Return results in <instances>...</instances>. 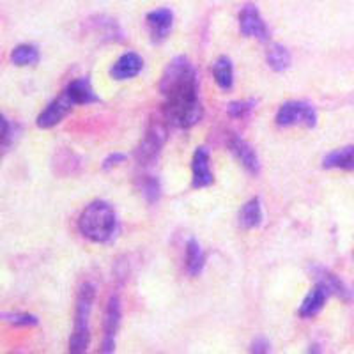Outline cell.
Instances as JSON below:
<instances>
[{
	"instance_id": "15",
	"label": "cell",
	"mask_w": 354,
	"mask_h": 354,
	"mask_svg": "<svg viewBox=\"0 0 354 354\" xmlns=\"http://www.w3.org/2000/svg\"><path fill=\"white\" fill-rule=\"evenodd\" d=\"M312 273H314L319 286H322L328 290V294H333V296L340 299H349V290H347V287L344 286V282L337 274L328 271L326 268H321V266L312 268Z\"/></svg>"
},
{
	"instance_id": "19",
	"label": "cell",
	"mask_w": 354,
	"mask_h": 354,
	"mask_svg": "<svg viewBox=\"0 0 354 354\" xmlns=\"http://www.w3.org/2000/svg\"><path fill=\"white\" fill-rule=\"evenodd\" d=\"M213 78L218 87L223 91H229L234 87V66L229 57H218L213 64Z\"/></svg>"
},
{
	"instance_id": "26",
	"label": "cell",
	"mask_w": 354,
	"mask_h": 354,
	"mask_svg": "<svg viewBox=\"0 0 354 354\" xmlns=\"http://www.w3.org/2000/svg\"><path fill=\"white\" fill-rule=\"evenodd\" d=\"M250 354H271V344L268 338L257 337L252 342V347H250Z\"/></svg>"
},
{
	"instance_id": "24",
	"label": "cell",
	"mask_w": 354,
	"mask_h": 354,
	"mask_svg": "<svg viewBox=\"0 0 354 354\" xmlns=\"http://www.w3.org/2000/svg\"><path fill=\"white\" fill-rule=\"evenodd\" d=\"M140 189L144 198L149 204H154L161 197V185L154 176H144V179L140 183Z\"/></svg>"
},
{
	"instance_id": "3",
	"label": "cell",
	"mask_w": 354,
	"mask_h": 354,
	"mask_svg": "<svg viewBox=\"0 0 354 354\" xmlns=\"http://www.w3.org/2000/svg\"><path fill=\"white\" fill-rule=\"evenodd\" d=\"M96 299V287L91 282L82 283L77 294V308H75V326L69 338V354H85L88 346V317Z\"/></svg>"
},
{
	"instance_id": "25",
	"label": "cell",
	"mask_w": 354,
	"mask_h": 354,
	"mask_svg": "<svg viewBox=\"0 0 354 354\" xmlns=\"http://www.w3.org/2000/svg\"><path fill=\"white\" fill-rule=\"evenodd\" d=\"M255 101L254 100H246V101H232L227 105V113L232 119H245V117L250 115V112L254 110Z\"/></svg>"
},
{
	"instance_id": "2",
	"label": "cell",
	"mask_w": 354,
	"mask_h": 354,
	"mask_svg": "<svg viewBox=\"0 0 354 354\" xmlns=\"http://www.w3.org/2000/svg\"><path fill=\"white\" fill-rule=\"evenodd\" d=\"M78 229L88 241L109 243L117 229L115 211L105 201L91 202L78 218Z\"/></svg>"
},
{
	"instance_id": "11",
	"label": "cell",
	"mask_w": 354,
	"mask_h": 354,
	"mask_svg": "<svg viewBox=\"0 0 354 354\" xmlns=\"http://www.w3.org/2000/svg\"><path fill=\"white\" fill-rule=\"evenodd\" d=\"M145 24L149 27L151 39L154 43H161L169 37L170 30L174 27V12L169 8H158L154 11L147 12Z\"/></svg>"
},
{
	"instance_id": "23",
	"label": "cell",
	"mask_w": 354,
	"mask_h": 354,
	"mask_svg": "<svg viewBox=\"0 0 354 354\" xmlns=\"http://www.w3.org/2000/svg\"><path fill=\"white\" fill-rule=\"evenodd\" d=\"M0 319L12 326L20 328H28V326H37L39 324V319L32 314H25V312H2Z\"/></svg>"
},
{
	"instance_id": "1",
	"label": "cell",
	"mask_w": 354,
	"mask_h": 354,
	"mask_svg": "<svg viewBox=\"0 0 354 354\" xmlns=\"http://www.w3.org/2000/svg\"><path fill=\"white\" fill-rule=\"evenodd\" d=\"M160 93L165 97L163 119L176 128H192L204 115L198 97V78L188 57L179 55L169 62L160 80Z\"/></svg>"
},
{
	"instance_id": "9",
	"label": "cell",
	"mask_w": 354,
	"mask_h": 354,
	"mask_svg": "<svg viewBox=\"0 0 354 354\" xmlns=\"http://www.w3.org/2000/svg\"><path fill=\"white\" fill-rule=\"evenodd\" d=\"M227 147H229L230 153L236 156V160L241 163V167L246 172H250L252 176L259 174L261 163H259V158L257 154H255L254 147H252L248 142L243 140V138L239 137V135H236V133H230L229 140H227Z\"/></svg>"
},
{
	"instance_id": "29",
	"label": "cell",
	"mask_w": 354,
	"mask_h": 354,
	"mask_svg": "<svg viewBox=\"0 0 354 354\" xmlns=\"http://www.w3.org/2000/svg\"><path fill=\"white\" fill-rule=\"evenodd\" d=\"M306 354H321V347H319V346H315V344H314V346L310 347V349H308V353H306Z\"/></svg>"
},
{
	"instance_id": "12",
	"label": "cell",
	"mask_w": 354,
	"mask_h": 354,
	"mask_svg": "<svg viewBox=\"0 0 354 354\" xmlns=\"http://www.w3.org/2000/svg\"><path fill=\"white\" fill-rule=\"evenodd\" d=\"M142 69H144V59L137 52H126L112 66L110 75L115 80H131L140 75Z\"/></svg>"
},
{
	"instance_id": "5",
	"label": "cell",
	"mask_w": 354,
	"mask_h": 354,
	"mask_svg": "<svg viewBox=\"0 0 354 354\" xmlns=\"http://www.w3.org/2000/svg\"><path fill=\"white\" fill-rule=\"evenodd\" d=\"M277 124L280 128H290V126L299 124L306 126V128H315L317 112L308 101H287L278 110Z\"/></svg>"
},
{
	"instance_id": "22",
	"label": "cell",
	"mask_w": 354,
	"mask_h": 354,
	"mask_svg": "<svg viewBox=\"0 0 354 354\" xmlns=\"http://www.w3.org/2000/svg\"><path fill=\"white\" fill-rule=\"evenodd\" d=\"M39 59L41 55L36 44H18V46H15L11 52V62L15 66H20V68L37 64Z\"/></svg>"
},
{
	"instance_id": "28",
	"label": "cell",
	"mask_w": 354,
	"mask_h": 354,
	"mask_svg": "<svg viewBox=\"0 0 354 354\" xmlns=\"http://www.w3.org/2000/svg\"><path fill=\"white\" fill-rule=\"evenodd\" d=\"M9 135H11V126H9L8 119L0 113V153L8 145Z\"/></svg>"
},
{
	"instance_id": "4",
	"label": "cell",
	"mask_w": 354,
	"mask_h": 354,
	"mask_svg": "<svg viewBox=\"0 0 354 354\" xmlns=\"http://www.w3.org/2000/svg\"><path fill=\"white\" fill-rule=\"evenodd\" d=\"M169 122L163 119H153L149 122V128L145 129V135L142 137L140 144L137 147V153H135V158H137L138 163L142 165H149L153 161H156V158L160 156L163 145H165L167 138H169V128H167Z\"/></svg>"
},
{
	"instance_id": "18",
	"label": "cell",
	"mask_w": 354,
	"mask_h": 354,
	"mask_svg": "<svg viewBox=\"0 0 354 354\" xmlns=\"http://www.w3.org/2000/svg\"><path fill=\"white\" fill-rule=\"evenodd\" d=\"M185 264H186V271H188L192 277H198L204 270L205 264V255L202 246L198 245L195 239H189L186 243V250H185Z\"/></svg>"
},
{
	"instance_id": "16",
	"label": "cell",
	"mask_w": 354,
	"mask_h": 354,
	"mask_svg": "<svg viewBox=\"0 0 354 354\" xmlns=\"http://www.w3.org/2000/svg\"><path fill=\"white\" fill-rule=\"evenodd\" d=\"M324 169H338V170H354V145H346L337 151H331L330 154L322 160Z\"/></svg>"
},
{
	"instance_id": "27",
	"label": "cell",
	"mask_w": 354,
	"mask_h": 354,
	"mask_svg": "<svg viewBox=\"0 0 354 354\" xmlns=\"http://www.w3.org/2000/svg\"><path fill=\"white\" fill-rule=\"evenodd\" d=\"M126 158H128V156H126L124 153H112V154H109V156H106L105 160H103V165H101V169H103V170L115 169V167H119V165H121V163H124Z\"/></svg>"
},
{
	"instance_id": "21",
	"label": "cell",
	"mask_w": 354,
	"mask_h": 354,
	"mask_svg": "<svg viewBox=\"0 0 354 354\" xmlns=\"http://www.w3.org/2000/svg\"><path fill=\"white\" fill-rule=\"evenodd\" d=\"M94 28H96L97 36H101V39L105 41H122L124 39V34H122L121 27L115 20H112L110 17H105V15H97L93 20Z\"/></svg>"
},
{
	"instance_id": "20",
	"label": "cell",
	"mask_w": 354,
	"mask_h": 354,
	"mask_svg": "<svg viewBox=\"0 0 354 354\" xmlns=\"http://www.w3.org/2000/svg\"><path fill=\"white\" fill-rule=\"evenodd\" d=\"M266 61L273 71L282 73L286 69L290 68V62H292V57H290L289 50L280 43H273L266 52Z\"/></svg>"
},
{
	"instance_id": "8",
	"label": "cell",
	"mask_w": 354,
	"mask_h": 354,
	"mask_svg": "<svg viewBox=\"0 0 354 354\" xmlns=\"http://www.w3.org/2000/svg\"><path fill=\"white\" fill-rule=\"evenodd\" d=\"M75 103L71 101V97L68 96V93H61L53 101H50L46 109L37 115V126L41 129H50L53 126H57L61 121H64V117L68 115L73 110Z\"/></svg>"
},
{
	"instance_id": "10",
	"label": "cell",
	"mask_w": 354,
	"mask_h": 354,
	"mask_svg": "<svg viewBox=\"0 0 354 354\" xmlns=\"http://www.w3.org/2000/svg\"><path fill=\"white\" fill-rule=\"evenodd\" d=\"M192 186L195 189L207 188L214 183L213 170H211V158L207 147H197L192 158Z\"/></svg>"
},
{
	"instance_id": "13",
	"label": "cell",
	"mask_w": 354,
	"mask_h": 354,
	"mask_svg": "<svg viewBox=\"0 0 354 354\" xmlns=\"http://www.w3.org/2000/svg\"><path fill=\"white\" fill-rule=\"evenodd\" d=\"M66 93H68V96L71 97V101L75 105H93V103H97V101H100L93 84H91V80H88L87 77L73 80L71 84L66 87Z\"/></svg>"
},
{
	"instance_id": "17",
	"label": "cell",
	"mask_w": 354,
	"mask_h": 354,
	"mask_svg": "<svg viewBox=\"0 0 354 354\" xmlns=\"http://www.w3.org/2000/svg\"><path fill=\"white\" fill-rule=\"evenodd\" d=\"M262 223V205L261 198L254 197L245 202L239 211V225L243 229H257Z\"/></svg>"
},
{
	"instance_id": "14",
	"label": "cell",
	"mask_w": 354,
	"mask_h": 354,
	"mask_svg": "<svg viewBox=\"0 0 354 354\" xmlns=\"http://www.w3.org/2000/svg\"><path fill=\"white\" fill-rule=\"evenodd\" d=\"M328 296H330V294H328V290L324 289L322 286H319V283H315L314 289L306 294L305 299H303L301 305H299V310H298L299 317H303V319L315 317V315H317L319 312L324 308V305H326Z\"/></svg>"
},
{
	"instance_id": "7",
	"label": "cell",
	"mask_w": 354,
	"mask_h": 354,
	"mask_svg": "<svg viewBox=\"0 0 354 354\" xmlns=\"http://www.w3.org/2000/svg\"><path fill=\"white\" fill-rule=\"evenodd\" d=\"M239 30L245 37L259 41H270V28L262 18L261 11L254 4H245L239 11Z\"/></svg>"
},
{
	"instance_id": "6",
	"label": "cell",
	"mask_w": 354,
	"mask_h": 354,
	"mask_svg": "<svg viewBox=\"0 0 354 354\" xmlns=\"http://www.w3.org/2000/svg\"><path fill=\"white\" fill-rule=\"evenodd\" d=\"M121 299L119 296H112L106 305L105 321H103V340H101V353L113 354L115 351V338L119 326H121Z\"/></svg>"
}]
</instances>
